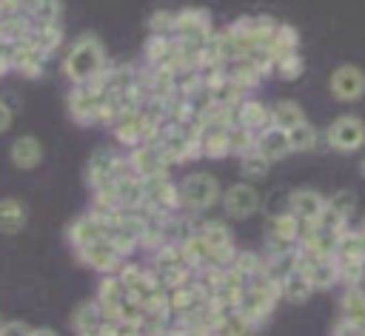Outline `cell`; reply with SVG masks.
<instances>
[{
  "instance_id": "1",
  "label": "cell",
  "mask_w": 365,
  "mask_h": 336,
  "mask_svg": "<svg viewBox=\"0 0 365 336\" xmlns=\"http://www.w3.org/2000/svg\"><path fill=\"white\" fill-rule=\"evenodd\" d=\"M106 48L103 43L94 37V34H83L71 43L66 60H63V74L74 83V85H83V83H91L94 77H100L106 71Z\"/></svg>"
},
{
  "instance_id": "2",
  "label": "cell",
  "mask_w": 365,
  "mask_h": 336,
  "mask_svg": "<svg viewBox=\"0 0 365 336\" xmlns=\"http://www.w3.org/2000/svg\"><path fill=\"white\" fill-rule=\"evenodd\" d=\"M277 302H279V285L274 279H268L265 273H259L245 282V288L237 299V313L242 319H248L254 327H259L274 313Z\"/></svg>"
},
{
  "instance_id": "3",
  "label": "cell",
  "mask_w": 365,
  "mask_h": 336,
  "mask_svg": "<svg viewBox=\"0 0 365 336\" xmlns=\"http://www.w3.org/2000/svg\"><path fill=\"white\" fill-rule=\"evenodd\" d=\"M171 165L177 162H188L194 157H202L200 154V128L197 125H180V122H165L157 137L151 140Z\"/></svg>"
},
{
  "instance_id": "4",
  "label": "cell",
  "mask_w": 365,
  "mask_h": 336,
  "mask_svg": "<svg viewBox=\"0 0 365 336\" xmlns=\"http://www.w3.org/2000/svg\"><path fill=\"white\" fill-rule=\"evenodd\" d=\"M106 100H108V91L100 83V77H94L91 83L74 85L68 94V117L80 125H94V122H100V111H103Z\"/></svg>"
},
{
  "instance_id": "5",
  "label": "cell",
  "mask_w": 365,
  "mask_h": 336,
  "mask_svg": "<svg viewBox=\"0 0 365 336\" xmlns=\"http://www.w3.org/2000/svg\"><path fill=\"white\" fill-rule=\"evenodd\" d=\"M151 273H154V279H157L165 290L180 288V285H188V282L197 276V273H194V268L185 262V256H182V251H180V245H171V242L154 251Z\"/></svg>"
},
{
  "instance_id": "6",
  "label": "cell",
  "mask_w": 365,
  "mask_h": 336,
  "mask_svg": "<svg viewBox=\"0 0 365 336\" xmlns=\"http://www.w3.org/2000/svg\"><path fill=\"white\" fill-rule=\"evenodd\" d=\"M214 34L211 28V14L205 9H180L174 11V26H171V37L177 43H188V46H202L208 37Z\"/></svg>"
},
{
  "instance_id": "7",
  "label": "cell",
  "mask_w": 365,
  "mask_h": 336,
  "mask_svg": "<svg viewBox=\"0 0 365 336\" xmlns=\"http://www.w3.org/2000/svg\"><path fill=\"white\" fill-rule=\"evenodd\" d=\"M125 174H131V171H128V162H125V157L117 154L114 148H100V151H94V154L88 157V162H86V185H88L91 191L100 188V185H106V182H111V179H120V177H125Z\"/></svg>"
},
{
  "instance_id": "8",
  "label": "cell",
  "mask_w": 365,
  "mask_h": 336,
  "mask_svg": "<svg viewBox=\"0 0 365 336\" xmlns=\"http://www.w3.org/2000/svg\"><path fill=\"white\" fill-rule=\"evenodd\" d=\"M325 142L334 151L354 154L365 145V122L356 114H342L325 128Z\"/></svg>"
},
{
  "instance_id": "9",
  "label": "cell",
  "mask_w": 365,
  "mask_h": 336,
  "mask_svg": "<svg viewBox=\"0 0 365 336\" xmlns=\"http://www.w3.org/2000/svg\"><path fill=\"white\" fill-rule=\"evenodd\" d=\"M220 196V182L211 174H191L180 182V205L188 211H205Z\"/></svg>"
},
{
  "instance_id": "10",
  "label": "cell",
  "mask_w": 365,
  "mask_h": 336,
  "mask_svg": "<svg viewBox=\"0 0 365 336\" xmlns=\"http://www.w3.org/2000/svg\"><path fill=\"white\" fill-rule=\"evenodd\" d=\"M125 162H128V171L140 179H151V177H165L171 162L165 159V154L154 145V142H143V145H134L128 148L125 154Z\"/></svg>"
},
{
  "instance_id": "11",
  "label": "cell",
  "mask_w": 365,
  "mask_h": 336,
  "mask_svg": "<svg viewBox=\"0 0 365 336\" xmlns=\"http://www.w3.org/2000/svg\"><path fill=\"white\" fill-rule=\"evenodd\" d=\"M328 88L334 94V100L339 103H356L365 97V71L354 63H342L331 71L328 77Z\"/></svg>"
},
{
  "instance_id": "12",
  "label": "cell",
  "mask_w": 365,
  "mask_h": 336,
  "mask_svg": "<svg viewBox=\"0 0 365 336\" xmlns=\"http://www.w3.org/2000/svg\"><path fill=\"white\" fill-rule=\"evenodd\" d=\"M145 182V208L154 211V214H163V216H171L177 214L182 205H180V185H174L165 177H151V179H143Z\"/></svg>"
},
{
  "instance_id": "13",
  "label": "cell",
  "mask_w": 365,
  "mask_h": 336,
  "mask_svg": "<svg viewBox=\"0 0 365 336\" xmlns=\"http://www.w3.org/2000/svg\"><path fill=\"white\" fill-rule=\"evenodd\" d=\"M77 253V259L86 265V268H91V271H97V273H103V276H108V273H117L120 268H123V256L117 253V248L103 236V239H97V242H91V245H86V248H80V251H74Z\"/></svg>"
},
{
  "instance_id": "14",
  "label": "cell",
  "mask_w": 365,
  "mask_h": 336,
  "mask_svg": "<svg viewBox=\"0 0 365 336\" xmlns=\"http://www.w3.org/2000/svg\"><path fill=\"white\" fill-rule=\"evenodd\" d=\"M197 233L208 242V248L217 253V259H220V265H222V268H228V265L234 262V256H237L234 233H231V228H228L225 222H217V219L200 222V225H197Z\"/></svg>"
},
{
  "instance_id": "15",
  "label": "cell",
  "mask_w": 365,
  "mask_h": 336,
  "mask_svg": "<svg viewBox=\"0 0 365 336\" xmlns=\"http://www.w3.org/2000/svg\"><path fill=\"white\" fill-rule=\"evenodd\" d=\"M9 63H11V71H20L23 77H40L43 65H46V54L29 34L26 40H20L9 48Z\"/></svg>"
},
{
  "instance_id": "16",
  "label": "cell",
  "mask_w": 365,
  "mask_h": 336,
  "mask_svg": "<svg viewBox=\"0 0 365 336\" xmlns=\"http://www.w3.org/2000/svg\"><path fill=\"white\" fill-rule=\"evenodd\" d=\"M222 208H225V214L228 216H234V219H245V216H251L257 208H259V194H257V188L251 185V182H237V185H231L222 196Z\"/></svg>"
},
{
  "instance_id": "17",
  "label": "cell",
  "mask_w": 365,
  "mask_h": 336,
  "mask_svg": "<svg viewBox=\"0 0 365 336\" xmlns=\"http://www.w3.org/2000/svg\"><path fill=\"white\" fill-rule=\"evenodd\" d=\"M299 271L305 273V279L311 282L314 290H325L339 282L334 256H302L299 253Z\"/></svg>"
},
{
  "instance_id": "18",
  "label": "cell",
  "mask_w": 365,
  "mask_h": 336,
  "mask_svg": "<svg viewBox=\"0 0 365 336\" xmlns=\"http://www.w3.org/2000/svg\"><path fill=\"white\" fill-rule=\"evenodd\" d=\"M288 211L302 225H308L325 211V196L319 191H314V188H297V191L288 194Z\"/></svg>"
},
{
  "instance_id": "19",
  "label": "cell",
  "mask_w": 365,
  "mask_h": 336,
  "mask_svg": "<svg viewBox=\"0 0 365 336\" xmlns=\"http://www.w3.org/2000/svg\"><path fill=\"white\" fill-rule=\"evenodd\" d=\"M222 74L240 88V91H251V88H257L259 83H262V71H259V65L251 60V57H237V60H228V63H222Z\"/></svg>"
},
{
  "instance_id": "20",
  "label": "cell",
  "mask_w": 365,
  "mask_h": 336,
  "mask_svg": "<svg viewBox=\"0 0 365 336\" xmlns=\"http://www.w3.org/2000/svg\"><path fill=\"white\" fill-rule=\"evenodd\" d=\"M254 151H257V154H262L268 162H279V159H285V157L291 154L288 134H285L282 128L268 125L265 131H259V134H257V140H254Z\"/></svg>"
},
{
  "instance_id": "21",
  "label": "cell",
  "mask_w": 365,
  "mask_h": 336,
  "mask_svg": "<svg viewBox=\"0 0 365 336\" xmlns=\"http://www.w3.org/2000/svg\"><path fill=\"white\" fill-rule=\"evenodd\" d=\"M237 125L248 128L251 134H259L271 125V105L259 103V100H251L245 97L240 105H237Z\"/></svg>"
},
{
  "instance_id": "22",
  "label": "cell",
  "mask_w": 365,
  "mask_h": 336,
  "mask_svg": "<svg viewBox=\"0 0 365 336\" xmlns=\"http://www.w3.org/2000/svg\"><path fill=\"white\" fill-rule=\"evenodd\" d=\"M9 157H11L14 168H20V171H31V168H37V165L43 162V145H40L37 137L23 134V137H17V140L11 142Z\"/></svg>"
},
{
  "instance_id": "23",
  "label": "cell",
  "mask_w": 365,
  "mask_h": 336,
  "mask_svg": "<svg viewBox=\"0 0 365 336\" xmlns=\"http://www.w3.org/2000/svg\"><path fill=\"white\" fill-rule=\"evenodd\" d=\"M68 242H71V248L74 251H80V248H86V245H91V242H97V239H103L106 236V231H103V222L88 211V214H83V216H77L71 225H68Z\"/></svg>"
},
{
  "instance_id": "24",
  "label": "cell",
  "mask_w": 365,
  "mask_h": 336,
  "mask_svg": "<svg viewBox=\"0 0 365 336\" xmlns=\"http://www.w3.org/2000/svg\"><path fill=\"white\" fill-rule=\"evenodd\" d=\"M103 322H106V313H103V308L97 305V299L91 302H80L77 308H74V313H71V327L77 330V336H97V330L103 327Z\"/></svg>"
},
{
  "instance_id": "25",
  "label": "cell",
  "mask_w": 365,
  "mask_h": 336,
  "mask_svg": "<svg viewBox=\"0 0 365 336\" xmlns=\"http://www.w3.org/2000/svg\"><path fill=\"white\" fill-rule=\"evenodd\" d=\"M125 299H128V293H125V288H123V282H120L117 273H108V276L100 279V285H97V305L103 308L106 319H111L114 310H117Z\"/></svg>"
},
{
  "instance_id": "26",
  "label": "cell",
  "mask_w": 365,
  "mask_h": 336,
  "mask_svg": "<svg viewBox=\"0 0 365 336\" xmlns=\"http://www.w3.org/2000/svg\"><path fill=\"white\" fill-rule=\"evenodd\" d=\"M302 236V222L291 214V211H282L277 216L268 219V239L271 242H285V245H297Z\"/></svg>"
},
{
  "instance_id": "27",
  "label": "cell",
  "mask_w": 365,
  "mask_h": 336,
  "mask_svg": "<svg viewBox=\"0 0 365 336\" xmlns=\"http://www.w3.org/2000/svg\"><path fill=\"white\" fill-rule=\"evenodd\" d=\"M26 222H29V211L17 196L0 199V233L14 236V233H20L26 228Z\"/></svg>"
},
{
  "instance_id": "28",
  "label": "cell",
  "mask_w": 365,
  "mask_h": 336,
  "mask_svg": "<svg viewBox=\"0 0 365 336\" xmlns=\"http://www.w3.org/2000/svg\"><path fill=\"white\" fill-rule=\"evenodd\" d=\"M311 293H314V288H311V282L305 279V273L299 271V265H297V271H291V273L279 282V299H285V302H291V305L308 302Z\"/></svg>"
},
{
  "instance_id": "29",
  "label": "cell",
  "mask_w": 365,
  "mask_h": 336,
  "mask_svg": "<svg viewBox=\"0 0 365 336\" xmlns=\"http://www.w3.org/2000/svg\"><path fill=\"white\" fill-rule=\"evenodd\" d=\"M339 310H342V319H348L351 325L365 330V290L359 285H351V288L342 290Z\"/></svg>"
},
{
  "instance_id": "30",
  "label": "cell",
  "mask_w": 365,
  "mask_h": 336,
  "mask_svg": "<svg viewBox=\"0 0 365 336\" xmlns=\"http://www.w3.org/2000/svg\"><path fill=\"white\" fill-rule=\"evenodd\" d=\"M305 122V111L297 100H279L271 105V125L274 128H282V131H291L294 125Z\"/></svg>"
},
{
  "instance_id": "31",
  "label": "cell",
  "mask_w": 365,
  "mask_h": 336,
  "mask_svg": "<svg viewBox=\"0 0 365 336\" xmlns=\"http://www.w3.org/2000/svg\"><path fill=\"white\" fill-rule=\"evenodd\" d=\"M294 51H299V31H297L294 26H288V23H279L277 31H274V40H271V46H268V54H271L274 63H277L279 57L294 54Z\"/></svg>"
},
{
  "instance_id": "32",
  "label": "cell",
  "mask_w": 365,
  "mask_h": 336,
  "mask_svg": "<svg viewBox=\"0 0 365 336\" xmlns=\"http://www.w3.org/2000/svg\"><path fill=\"white\" fill-rule=\"evenodd\" d=\"M171 48H174V37L151 34V37L145 40V48H143L145 65H165L168 57H171Z\"/></svg>"
},
{
  "instance_id": "33",
  "label": "cell",
  "mask_w": 365,
  "mask_h": 336,
  "mask_svg": "<svg viewBox=\"0 0 365 336\" xmlns=\"http://www.w3.org/2000/svg\"><path fill=\"white\" fill-rule=\"evenodd\" d=\"M31 40L43 48V54H54L63 43V23H43V26H34L31 28Z\"/></svg>"
},
{
  "instance_id": "34",
  "label": "cell",
  "mask_w": 365,
  "mask_h": 336,
  "mask_svg": "<svg viewBox=\"0 0 365 336\" xmlns=\"http://www.w3.org/2000/svg\"><path fill=\"white\" fill-rule=\"evenodd\" d=\"M325 208L334 211L339 219L351 222L354 214H356V194H354L351 188H339V191H334L331 196H325Z\"/></svg>"
},
{
  "instance_id": "35",
  "label": "cell",
  "mask_w": 365,
  "mask_h": 336,
  "mask_svg": "<svg viewBox=\"0 0 365 336\" xmlns=\"http://www.w3.org/2000/svg\"><path fill=\"white\" fill-rule=\"evenodd\" d=\"M288 134V145H291V154L294 151H314L317 148V142H319V131L305 120V122H299V125H294L291 131H285Z\"/></svg>"
},
{
  "instance_id": "36",
  "label": "cell",
  "mask_w": 365,
  "mask_h": 336,
  "mask_svg": "<svg viewBox=\"0 0 365 336\" xmlns=\"http://www.w3.org/2000/svg\"><path fill=\"white\" fill-rule=\"evenodd\" d=\"M60 0H31L29 3V20L31 26H43V23H60Z\"/></svg>"
},
{
  "instance_id": "37",
  "label": "cell",
  "mask_w": 365,
  "mask_h": 336,
  "mask_svg": "<svg viewBox=\"0 0 365 336\" xmlns=\"http://www.w3.org/2000/svg\"><path fill=\"white\" fill-rule=\"evenodd\" d=\"M231 268H234V271L248 282V279H254V276H259V273H262L265 262H262V256H259V253H254V251H237V256H234Z\"/></svg>"
},
{
  "instance_id": "38",
  "label": "cell",
  "mask_w": 365,
  "mask_h": 336,
  "mask_svg": "<svg viewBox=\"0 0 365 336\" xmlns=\"http://www.w3.org/2000/svg\"><path fill=\"white\" fill-rule=\"evenodd\" d=\"M268 171H271V162H268L262 154L248 151V154L240 157V174H242V177H248V179H262Z\"/></svg>"
},
{
  "instance_id": "39",
  "label": "cell",
  "mask_w": 365,
  "mask_h": 336,
  "mask_svg": "<svg viewBox=\"0 0 365 336\" xmlns=\"http://www.w3.org/2000/svg\"><path fill=\"white\" fill-rule=\"evenodd\" d=\"M302 71H305V60L299 57V51L285 54V57H279V60L274 63V74H277L279 80H299Z\"/></svg>"
},
{
  "instance_id": "40",
  "label": "cell",
  "mask_w": 365,
  "mask_h": 336,
  "mask_svg": "<svg viewBox=\"0 0 365 336\" xmlns=\"http://www.w3.org/2000/svg\"><path fill=\"white\" fill-rule=\"evenodd\" d=\"M254 140H257V134H251V131L242 128V125H234V128L228 131V151L237 154V157H242V154L254 151Z\"/></svg>"
},
{
  "instance_id": "41",
  "label": "cell",
  "mask_w": 365,
  "mask_h": 336,
  "mask_svg": "<svg viewBox=\"0 0 365 336\" xmlns=\"http://www.w3.org/2000/svg\"><path fill=\"white\" fill-rule=\"evenodd\" d=\"M171 26H174V11L160 9V11H154V14L148 17V31H151V34H165V37H171Z\"/></svg>"
},
{
  "instance_id": "42",
  "label": "cell",
  "mask_w": 365,
  "mask_h": 336,
  "mask_svg": "<svg viewBox=\"0 0 365 336\" xmlns=\"http://www.w3.org/2000/svg\"><path fill=\"white\" fill-rule=\"evenodd\" d=\"M331 336H365V330H362V327H356V325H351L348 319H342V316H339V322L334 325Z\"/></svg>"
},
{
  "instance_id": "43",
  "label": "cell",
  "mask_w": 365,
  "mask_h": 336,
  "mask_svg": "<svg viewBox=\"0 0 365 336\" xmlns=\"http://www.w3.org/2000/svg\"><path fill=\"white\" fill-rule=\"evenodd\" d=\"M282 211H288V194L274 191V194H271V202H268V216H277V214H282Z\"/></svg>"
},
{
  "instance_id": "44",
  "label": "cell",
  "mask_w": 365,
  "mask_h": 336,
  "mask_svg": "<svg viewBox=\"0 0 365 336\" xmlns=\"http://www.w3.org/2000/svg\"><path fill=\"white\" fill-rule=\"evenodd\" d=\"M29 330H31V327H29L26 322H17V319L0 325V336H29Z\"/></svg>"
},
{
  "instance_id": "45",
  "label": "cell",
  "mask_w": 365,
  "mask_h": 336,
  "mask_svg": "<svg viewBox=\"0 0 365 336\" xmlns=\"http://www.w3.org/2000/svg\"><path fill=\"white\" fill-rule=\"evenodd\" d=\"M11 108H9V103L6 100H0V134L3 131H9V125H11Z\"/></svg>"
},
{
  "instance_id": "46",
  "label": "cell",
  "mask_w": 365,
  "mask_h": 336,
  "mask_svg": "<svg viewBox=\"0 0 365 336\" xmlns=\"http://www.w3.org/2000/svg\"><path fill=\"white\" fill-rule=\"evenodd\" d=\"M6 71H11V63H9V48H3V46H0V77H3Z\"/></svg>"
},
{
  "instance_id": "47",
  "label": "cell",
  "mask_w": 365,
  "mask_h": 336,
  "mask_svg": "<svg viewBox=\"0 0 365 336\" xmlns=\"http://www.w3.org/2000/svg\"><path fill=\"white\" fill-rule=\"evenodd\" d=\"M29 336H57V330H51V327H31Z\"/></svg>"
},
{
  "instance_id": "48",
  "label": "cell",
  "mask_w": 365,
  "mask_h": 336,
  "mask_svg": "<svg viewBox=\"0 0 365 336\" xmlns=\"http://www.w3.org/2000/svg\"><path fill=\"white\" fill-rule=\"evenodd\" d=\"M359 171H362V177H365V157L359 159Z\"/></svg>"
},
{
  "instance_id": "49",
  "label": "cell",
  "mask_w": 365,
  "mask_h": 336,
  "mask_svg": "<svg viewBox=\"0 0 365 336\" xmlns=\"http://www.w3.org/2000/svg\"><path fill=\"white\" fill-rule=\"evenodd\" d=\"M362 228H365V216H362Z\"/></svg>"
},
{
  "instance_id": "50",
  "label": "cell",
  "mask_w": 365,
  "mask_h": 336,
  "mask_svg": "<svg viewBox=\"0 0 365 336\" xmlns=\"http://www.w3.org/2000/svg\"><path fill=\"white\" fill-rule=\"evenodd\" d=\"M0 325H3V322H0Z\"/></svg>"
}]
</instances>
